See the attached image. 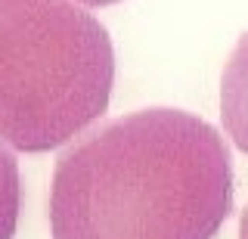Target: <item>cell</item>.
<instances>
[{
  "instance_id": "1",
  "label": "cell",
  "mask_w": 248,
  "mask_h": 239,
  "mask_svg": "<svg viewBox=\"0 0 248 239\" xmlns=\"http://www.w3.org/2000/svg\"><path fill=\"white\" fill-rule=\"evenodd\" d=\"M232 211L223 137L183 109H140L56 161L53 239H214Z\"/></svg>"
},
{
  "instance_id": "2",
  "label": "cell",
  "mask_w": 248,
  "mask_h": 239,
  "mask_svg": "<svg viewBox=\"0 0 248 239\" xmlns=\"http://www.w3.org/2000/svg\"><path fill=\"white\" fill-rule=\"evenodd\" d=\"M108 32L75 0H0V140L46 152L106 112Z\"/></svg>"
},
{
  "instance_id": "3",
  "label": "cell",
  "mask_w": 248,
  "mask_h": 239,
  "mask_svg": "<svg viewBox=\"0 0 248 239\" xmlns=\"http://www.w3.org/2000/svg\"><path fill=\"white\" fill-rule=\"evenodd\" d=\"M220 115L232 143L248 156V32L239 37L220 78Z\"/></svg>"
},
{
  "instance_id": "4",
  "label": "cell",
  "mask_w": 248,
  "mask_h": 239,
  "mask_svg": "<svg viewBox=\"0 0 248 239\" xmlns=\"http://www.w3.org/2000/svg\"><path fill=\"white\" fill-rule=\"evenodd\" d=\"M19 205H22V180L13 149L0 140V239L16 236L19 223Z\"/></svg>"
},
{
  "instance_id": "5",
  "label": "cell",
  "mask_w": 248,
  "mask_h": 239,
  "mask_svg": "<svg viewBox=\"0 0 248 239\" xmlns=\"http://www.w3.org/2000/svg\"><path fill=\"white\" fill-rule=\"evenodd\" d=\"M239 239H248V208L242 214V227H239Z\"/></svg>"
},
{
  "instance_id": "6",
  "label": "cell",
  "mask_w": 248,
  "mask_h": 239,
  "mask_svg": "<svg viewBox=\"0 0 248 239\" xmlns=\"http://www.w3.org/2000/svg\"><path fill=\"white\" fill-rule=\"evenodd\" d=\"M75 3H84V6H106V3H115V0H75Z\"/></svg>"
}]
</instances>
